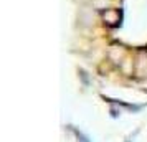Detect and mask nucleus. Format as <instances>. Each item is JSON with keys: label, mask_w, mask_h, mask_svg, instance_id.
I'll use <instances>...</instances> for the list:
<instances>
[{"label": "nucleus", "mask_w": 147, "mask_h": 142, "mask_svg": "<svg viewBox=\"0 0 147 142\" xmlns=\"http://www.w3.org/2000/svg\"><path fill=\"white\" fill-rule=\"evenodd\" d=\"M102 18L107 22V23H111V25H116L117 22H119L121 15L117 10H106V13L102 15Z\"/></svg>", "instance_id": "1"}]
</instances>
